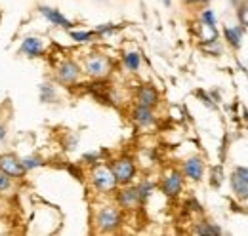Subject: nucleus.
<instances>
[{
	"mask_svg": "<svg viewBox=\"0 0 248 236\" xmlns=\"http://www.w3.org/2000/svg\"><path fill=\"white\" fill-rule=\"evenodd\" d=\"M84 73L90 78H95V80L105 78L111 73V59L103 56V54H97V52L88 54L84 59Z\"/></svg>",
	"mask_w": 248,
	"mask_h": 236,
	"instance_id": "3",
	"label": "nucleus"
},
{
	"mask_svg": "<svg viewBox=\"0 0 248 236\" xmlns=\"http://www.w3.org/2000/svg\"><path fill=\"white\" fill-rule=\"evenodd\" d=\"M193 233L195 235H221V229L216 227V225H212V223L202 221V223H197V227L193 229Z\"/></svg>",
	"mask_w": 248,
	"mask_h": 236,
	"instance_id": "22",
	"label": "nucleus"
},
{
	"mask_svg": "<svg viewBox=\"0 0 248 236\" xmlns=\"http://www.w3.org/2000/svg\"><path fill=\"white\" fill-rule=\"evenodd\" d=\"M227 42L233 46V48H241L243 44V27H227L223 30Z\"/></svg>",
	"mask_w": 248,
	"mask_h": 236,
	"instance_id": "17",
	"label": "nucleus"
},
{
	"mask_svg": "<svg viewBox=\"0 0 248 236\" xmlns=\"http://www.w3.org/2000/svg\"><path fill=\"white\" fill-rule=\"evenodd\" d=\"M38 99H40V103H44V105H50V103L58 101V89H56V86H54L52 82H42V84H38Z\"/></svg>",
	"mask_w": 248,
	"mask_h": 236,
	"instance_id": "14",
	"label": "nucleus"
},
{
	"mask_svg": "<svg viewBox=\"0 0 248 236\" xmlns=\"http://www.w3.org/2000/svg\"><path fill=\"white\" fill-rule=\"evenodd\" d=\"M237 174L243 176L245 179H248V168H237Z\"/></svg>",
	"mask_w": 248,
	"mask_h": 236,
	"instance_id": "31",
	"label": "nucleus"
},
{
	"mask_svg": "<svg viewBox=\"0 0 248 236\" xmlns=\"http://www.w3.org/2000/svg\"><path fill=\"white\" fill-rule=\"evenodd\" d=\"M0 170H2L4 174H8L10 177H14L16 181L25 179L27 174H29V172L23 168L21 158H19L17 154H14V152H4V154H0Z\"/></svg>",
	"mask_w": 248,
	"mask_h": 236,
	"instance_id": "6",
	"label": "nucleus"
},
{
	"mask_svg": "<svg viewBox=\"0 0 248 236\" xmlns=\"http://www.w3.org/2000/svg\"><path fill=\"white\" fill-rule=\"evenodd\" d=\"M231 189L237 196L241 198H248V179H245L243 176H239L237 172L231 176Z\"/></svg>",
	"mask_w": 248,
	"mask_h": 236,
	"instance_id": "15",
	"label": "nucleus"
},
{
	"mask_svg": "<svg viewBox=\"0 0 248 236\" xmlns=\"http://www.w3.org/2000/svg\"><path fill=\"white\" fill-rule=\"evenodd\" d=\"M119 27L117 25H113V23H105V25H99L97 29H95V32L97 34H109V32H113V30H117Z\"/></svg>",
	"mask_w": 248,
	"mask_h": 236,
	"instance_id": "26",
	"label": "nucleus"
},
{
	"mask_svg": "<svg viewBox=\"0 0 248 236\" xmlns=\"http://www.w3.org/2000/svg\"><path fill=\"white\" fill-rule=\"evenodd\" d=\"M8 132H10V130H8V122L0 118V145L8 139Z\"/></svg>",
	"mask_w": 248,
	"mask_h": 236,
	"instance_id": "27",
	"label": "nucleus"
},
{
	"mask_svg": "<svg viewBox=\"0 0 248 236\" xmlns=\"http://www.w3.org/2000/svg\"><path fill=\"white\" fill-rule=\"evenodd\" d=\"M123 223V213L117 206H105L95 213V227L99 233H115Z\"/></svg>",
	"mask_w": 248,
	"mask_h": 236,
	"instance_id": "1",
	"label": "nucleus"
},
{
	"mask_svg": "<svg viewBox=\"0 0 248 236\" xmlns=\"http://www.w3.org/2000/svg\"><path fill=\"white\" fill-rule=\"evenodd\" d=\"M109 168H111V172H113V176H115L119 185H130L134 181V177H136V172H138L136 170V162L130 156L117 158Z\"/></svg>",
	"mask_w": 248,
	"mask_h": 236,
	"instance_id": "5",
	"label": "nucleus"
},
{
	"mask_svg": "<svg viewBox=\"0 0 248 236\" xmlns=\"http://www.w3.org/2000/svg\"><path fill=\"white\" fill-rule=\"evenodd\" d=\"M123 63L130 73H136V71L140 69V65H141V56H140V52H126L123 58Z\"/></svg>",
	"mask_w": 248,
	"mask_h": 236,
	"instance_id": "19",
	"label": "nucleus"
},
{
	"mask_svg": "<svg viewBox=\"0 0 248 236\" xmlns=\"http://www.w3.org/2000/svg\"><path fill=\"white\" fill-rule=\"evenodd\" d=\"M182 189H184V176H182V172H170L168 176L164 177V181H162V192L166 194V196H170V198H174V196H178L180 192H182Z\"/></svg>",
	"mask_w": 248,
	"mask_h": 236,
	"instance_id": "10",
	"label": "nucleus"
},
{
	"mask_svg": "<svg viewBox=\"0 0 248 236\" xmlns=\"http://www.w3.org/2000/svg\"><path fill=\"white\" fill-rule=\"evenodd\" d=\"M21 164H23V168H25L27 172H32V170H36V168L46 166V160H44L40 154H27V156L21 158Z\"/></svg>",
	"mask_w": 248,
	"mask_h": 236,
	"instance_id": "18",
	"label": "nucleus"
},
{
	"mask_svg": "<svg viewBox=\"0 0 248 236\" xmlns=\"http://www.w3.org/2000/svg\"><path fill=\"white\" fill-rule=\"evenodd\" d=\"M6 211H8V204H6V200H4V196H0V219L6 215Z\"/></svg>",
	"mask_w": 248,
	"mask_h": 236,
	"instance_id": "30",
	"label": "nucleus"
},
{
	"mask_svg": "<svg viewBox=\"0 0 248 236\" xmlns=\"http://www.w3.org/2000/svg\"><path fill=\"white\" fill-rule=\"evenodd\" d=\"M138 191H140L141 200L145 202V200L151 196V192L155 191V183H151V181H143V183H140V185H138Z\"/></svg>",
	"mask_w": 248,
	"mask_h": 236,
	"instance_id": "23",
	"label": "nucleus"
},
{
	"mask_svg": "<svg viewBox=\"0 0 248 236\" xmlns=\"http://www.w3.org/2000/svg\"><path fill=\"white\" fill-rule=\"evenodd\" d=\"M46 52V42L44 38L40 36H34V34H29L21 40L19 44V56H25L29 59H36V58H42Z\"/></svg>",
	"mask_w": 248,
	"mask_h": 236,
	"instance_id": "7",
	"label": "nucleus"
},
{
	"mask_svg": "<svg viewBox=\"0 0 248 236\" xmlns=\"http://www.w3.org/2000/svg\"><path fill=\"white\" fill-rule=\"evenodd\" d=\"M233 2H237V0H233Z\"/></svg>",
	"mask_w": 248,
	"mask_h": 236,
	"instance_id": "34",
	"label": "nucleus"
},
{
	"mask_svg": "<svg viewBox=\"0 0 248 236\" xmlns=\"http://www.w3.org/2000/svg\"><path fill=\"white\" fill-rule=\"evenodd\" d=\"M134 122L140 126V128H149L155 124V113H153V107H145V105H136L134 107V113H132Z\"/></svg>",
	"mask_w": 248,
	"mask_h": 236,
	"instance_id": "11",
	"label": "nucleus"
},
{
	"mask_svg": "<svg viewBox=\"0 0 248 236\" xmlns=\"http://www.w3.org/2000/svg\"><path fill=\"white\" fill-rule=\"evenodd\" d=\"M38 14H40L48 23H52V25H56V27H62V29L71 30L73 29V25H75L71 19H67V17L63 15L60 10L50 8V6H44V4L38 6Z\"/></svg>",
	"mask_w": 248,
	"mask_h": 236,
	"instance_id": "9",
	"label": "nucleus"
},
{
	"mask_svg": "<svg viewBox=\"0 0 248 236\" xmlns=\"http://www.w3.org/2000/svg\"><path fill=\"white\" fill-rule=\"evenodd\" d=\"M164 2H166V4H170V0H164Z\"/></svg>",
	"mask_w": 248,
	"mask_h": 236,
	"instance_id": "32",
	"label": "nucleus"
},
{
	"mask_svg": "<svg viewBox=\"0 0 248 236\" xmlns=\"http://www.w3.org/2000/svg\"><path fill=\"white\" fill-rule=\"evenodd\" d=\"M69 36L78 44H86V42H92L97 36V32L95 30H69Z\"/></svg>",
	"mask_w": 248,
	"mask_h": 236,
	"instance_id": "21",
	"label": "nucleus"
},
{
	"mask_svg": "<svg viewBox=\"0 0 248 236\" xmlns=\"http://www.w3.org/2000/svg\"><path fill=\"white\" fill-rule=\"evenodd\" d=\"M82 162H86V164H97L99 162V152H88V154H84L82 156Z\"/></svg>",
	"mask_w": 248,
	"mask_h": 236,
	"instance_id": "28",
	"label": "nucleus"
},
{
	"mask_svg": "<svg viewBox=\"0 0 248 236\" xmlns=\"http://www.w3.org/2000/svg\"><path fill=\"white\" fill-rule=\"evenodd\" d=\"M138 103L145 105V107H155L158 103V91L151 84H143L138 89Z\"/></svg>",
	"mask_w": 248,
	"mask_h": 236,
	"instance_id": "13",
	"label": "nucleus"
},
{
	"mask_svg": "<svg viewBox=\"0 0 248 236\" xmlns=\"http://www.w3.org/2000/svg\"><path fill=\"white\" fill-rule=\"evenodd\" d=\"M184 2H186L187 6H195L197 8V6H206L210 0H184Z\"/></svg>",
	"mask_w": 248,
	"mask_h": 236,
	"instance_id": "29",
	"label": "nucleus"
},
{
	"mask_svg": "<svg viewBox=\"0 0 248 236\" xmlns=\"http://www.w3.org/2000/svg\"><path fill=\"white\" fill-rule=\"evenodd\" d=\"M117 200H119V207H123L126 211H132V209H136V207L143 204L138 187H128V185H124V189L119 192Z\"/></svg>",
	"mask_w": 248,
	"mask_h": 236,
	"instance_id": "8",
	"label": "nucleus"
},
{
	"mask_svg": "<svg viewBox=\"0 0 248 236\" xmlns=\"http://www.w3.org/2000/svg\"><path fill=\"white\" fill-rule=\"evenodd\" d=\"M184 176L191 181H201L204 176V162L201 156H191L184 164Z\"/></svg>",
	"mask_w": 248,
	"mask_h": 236,
	"instance_id": "12",
	"label": "nucleus"
},
{
	"mask_svg": "<svg viewBox=\"0 0 248 236\" xmlns=\"http://www.w3.org/2000/svg\"><path fill=\"white\" fill-rule=\"evenodd\" d=\"M16 187H17V181L0 170V196H4V198L12 196L16 192Z\"/></svg>",
	"mask_w": 248,
	"mask_h": 236,
	"instance_id": "16",
	"label": "nucleus"
},
{
	"mask_svg": "<svg viewBox=\"0 0 248 236\" xmlns=\"http://www.w3.org/2000/svg\"><path fill=\"white\" fill-rule=\"evenodd\" d=\"M2 233H4V231H2V229H0V235H2Z\"/></svg>",
	"mask_w": 248,
	"mask_h": 236,
	"instance_id": "33",
	"label": "nucleus"
},
{
	"mask_svg": "<svg viewBox=\"0 0 248 236\" xmlns=\"http://www.w3.org/2000/svg\"><path fill=\"white\" fill-rule=\"evenodd\" d=\"M199 34H201V40H202V42H214V40H217L216 25H206V23L201 21V25H199Z\"/></svg>",
	"mask_w": 248,
	"mask_h": 236,
	"instance_id": "20",
	"label": "nucleus"
},
{
	"mask_svg": "<svg viewBox=\"0 0 248 236\" xmlns=\"http://www.w3.org/2000/svg\"><path fill=\"white\" fill-rule=\"evenodd\" d=\"M201 21L206 23V25H216V14L212 10H204L201 14Z\"/></svg>",
	"mask_w": 248,
	"mask_h": 236,
	"instance_id": "24",
	"label": "nucleus"
},
{
	"mask_svg": "<svg viewBox=\"0 0 248 236\" xmlns=\"http://www.w3.org/2000/svg\"><path fill=\"white\" fill-rule=\"evenodd\" d=\"M80 76H82V69L75 59H63L62 63L58 65V69H56V78L63 86L77 84L80 80Z\"/></svg>",
	"mask_w": 248,
	"mask_h": 236,
	"instance_id": "4",
	"label": "nucleus"
},
{
	"mask_svg": "<svg viewBox=\"0 0 248 236\" xmlns=\"http://www.w3.org/2000/svg\"><path fill=\"white\" fill-rule=\"evenodd\" d=\"M90 177H92L93 189H95L97 192L107 194V192H113V191L119 187V183H117V179L113 176L111 168L105 166V164H95Z\"/></svg>",
	"mask_w": 248,
	"mask_h": 236,
	"instance_id": "2",
	"label": "nucleus"
},
{
	"mask_svg": "<svg viewBox=\"0 0 248 236\" xmlns=\"http://www.w3.org/2000/svg\"><path fill=\"white\" fill-rule=\"evenodd\" d=\"M237 15H239V21H241L243 25H247V27H248V4H243V6L239 8Z\"/></svg>",
	"mask_w": 248,
	"mask_h": 236,
	"instance_id": "25",
	"label": "nucleus"
}]
</instances>
